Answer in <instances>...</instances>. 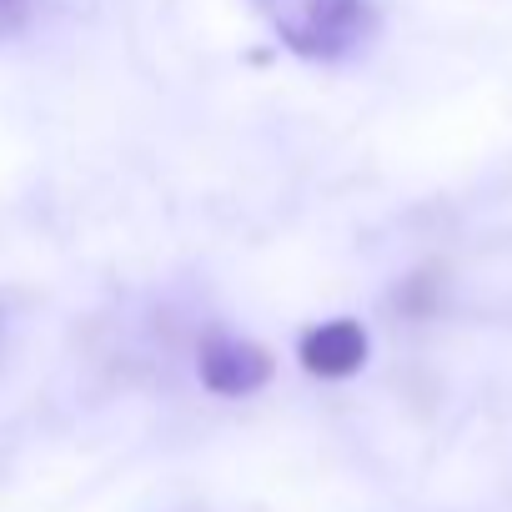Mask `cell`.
I'll list each match as a JSON object with an SVG mask.
<instances>
[{"label": "cell", "mask_w": 512, "mask_h": 512, "mask_svg": "<svg viewBox=\"0 0 512 512\" xmlns=\"http://www.w3.org/2000/svg\"><path fill=\"white\" fill-rule=\"evenodd\" d=\"M251 6L292 56L312 66H337L367 51L382 26L377 0H251Z\"/></svg>", "instance_id": "6da1fadb"}, {"label": "cell", "mask_w": 512, "mask_h": 512, "mask_svg": "<svg viewBox=\"0 0 512 512\" xmlns=\"http://www.w3.org/2000/svg\"><path fill=\"white\" fill-rule=\"evenodd\" d=\"M196 377L216 397H251V392H262L277 377V362H272L267 347H256L246 337L206 332L196 342Z\"/></svg>", "instance_id": "7a4b0ae2"}, {"label": "cell", "mask_w": 512, "mask_h": 512, "mask_svg": "<svg viewBox=\"0 0 512 512\" xmlns=\"http://www.w3.org/2000/svg\"><path fill=\"white\" fill-rule=\"evenodd\" d=\"M367 352H372V342H367V327H362L357 317L317 322V327H307L302 342H297L302 372H312V377H322V382L357 377V372L367 367Z\"/></svg>", "instance_id": "3957f363"}, {"label": "cell", "mask_w": 512, "mask_h": 512, "mask_svg": "<svg viewBox=\"0 0 512 512\" xmlns=\"http://www.w3.org/2000/svg\"><path fill=\"white\" fill-rule=\"evenodd\" d=\"M432 302H437V272H417V277H407V287L397 292V307H402L407 317H427Z\"/></svg>", "instance_id": "277c9868"}, {"label": "cell", "mask_w": 512, "mask_h": 512, "mask_svg": "<svg viewBox=\"0 0 512 512\" xmlns=\"http://www.w3.org/2000/svg\"><path fill=\"white\" fill-rule=\"evenodd\" d=\"M31 6L36 0H0V41H11L31 26Z\"/></svg>", "instance_id": "5b68a950"}]
</instances>
